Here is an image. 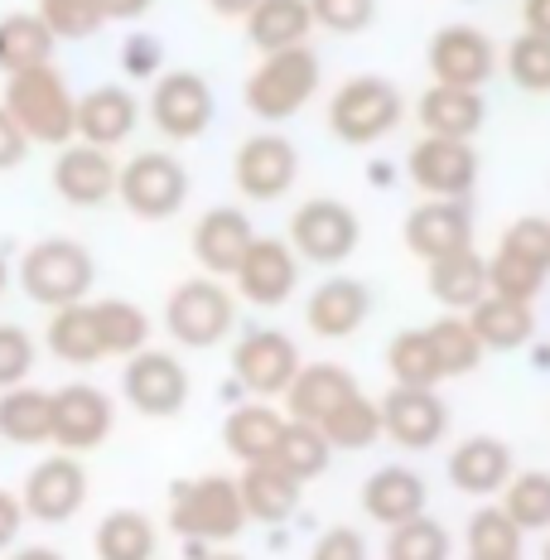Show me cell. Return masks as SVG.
<instances>
[{
    "instance_id": "obj_38",
    "label": "cell",
    "mask_w": 550,
    "mask_h": 560,
    "mask_svg": "<svg viewBox=\"0 0 550 560\" xmlns=\"http://www.w3.org/2000/svg\"><path fill=\"white\" fill-rule=\"evenodd\" d=\"M97 329L107 343V358H136L150 348V314L131 300H97Z\"/></svg>"
},
{
    "instance_id": "obj_4",
    "label": "cell",
    "mask_w": 550,
    "mask_h": 560,
    "mask_svg": "<svg viewBox=\"0 0 550 560\" xmlns=\"http://www.w3.org/2000/svg\"><path fill=\"white\" fill-rule=\"evenodd\" d=\"M92 280H97V261H92L87 247L73 237L34 242L25 252V261H20V290L44 310L83 305Z\"/></svg>"
},
{
    "instance_id": "obj_2",
    "label": "cell",
    "mask_w": 550,
    "mask_h": 560,
    "mask_svg": "<svg viewBox=\"0 0 550 560\" xmlns=\"http://www.w3.org/2000/svg\"><path fill=\"white\" fill-rule=\"evenodd\" d=\"M319 54L309 49V44H300V49H280V54H261V63L251 68V78L242 83V102H247V112L256 121H290V116H300L304 107L314 102V92H319Z\"/></svg>"
},
{
    "instance_id": "obj_7",
    "label": "cell",
    "mask_w": 550,
    "mask_h": 560,
    "mask_svg": "<svg viewBox=\"0 0 550 560\" xmlns=\"http://www.w3.org/2000/svg\"><path fill=\"white\" fill-rule=\"evenodd\" d=\"M165 329L179 348H218L222 338L237 329V300L227 295V285L213 276L184 280L179 290L165 300Z\"/></svg>"
},
{
    "instance_id": "obj_20",
    "label": "cell",
    "mask_w": 550,
    "mask_h": 560,
    "mask_svg": "<svg viewBox=\"0 0 550 560\" xmlns=\"http://www.w3.org/2000/svg\"><path fill=\"white\" fill-rule=\"evenodd\" d=\"M116 179H121V165L112 160V150L97 145H63L54 160V194L73 208H102L116 198Z\"/></svg>"
},
{
    "instance_id": "obj_17",
    "label": "cell",
    "mask_w": 550,
    "mask_h": 560,
    "mask_svg": "<svg viewBox=\"0 0 550 560\" xmlns=\"http://www.w3.org/2000/svg\"><path fill=\"white\" fill-rule=\"evenodd\" d=\"M300 266L304 261L290 252L285 237H256L247 256H242V266L232 271V280H237V295L247 300V305L280 310L300 290Z\"/></svg>"
},
{
    "instance_id": "obj_10",
    "label": "cell",
    "mask_w": 550,
    "mask_h": 560,
    "mask_svg": "<svg viewBox=\"0 0 550 560\" xmlns=\"http://www.w3.org/2000/svg\"><path fill=\"white\" fill-rule=\"evenodd\" d=\"M189 392H194L189 368H184L174 353H160V348L136 353L121 372V396L131 401V411L145 416V420L179 416L184 406H189Z\"/></svg>"
},
{
    "instance_id": "obj_11",
    "label": "cell",
    "mask_w": 550,
    "mask_h": 560,
    "mask_svg": "<svg viewBox=\"0 0 550 560\" xmlns=\"http://www.w3.org/2000/svg\"><path fill=\"white\" fill-rule=\"evenodd\" d=\"M300 368V343L280 329H251L232 348V382L251 396H285Z\"/></svg>"
},
{
    "instance_id": "obj_46",
    "label": "cell",
    "mask_w": 550,
    "mask_h": 560,
    "mask_svg": "<svg viewBox=\"0 0 550 560\" xmlns=\"http://www.w3.org/2000/svg\"><path fill=\"white\" fill-rule=\"evenodd\" d=\"M39 20L54 39H92L107 25V10L102 0H39Z\"/></svg>"
},
{
    "instance_id": "obj_32",
    "label": "cell",
    "mask_w": 550,
    "mask_h": 560,
    "mask_svg": "<svg viewBox=\"0 0 550 560\" xmlns=\"http://www.w3.org/2000/svg\"><path fill=\"white\" fill-rule=\"evenodd\" d=\"M309 30H314L309 0H261L247 15V39L261 54L300 49V44H309Z\"/></svg>"
},
{
    "instance_id": "obj_64",
    "label": "cell",
    "mask_w": 550,
    "mask_h": 560,
    "mask_svg": "<svg viewBox=\"0 0 550 560\" xmlns=\"http://www.w3.org/2000/svg\"><path fill=\"white\" fill-rule=\"evenodd\" d=\"M546 560H550V546H546Z\"/></svg>"
},
{
    "instance_id": "obj_29",
    "label": "cell",
    "mask_w": 550,
    "mask_h": 560,
    "mask_svg": "<svg viewBox=\"0 0 550 560\" xmlns=\"http://www.w3.org/2000/svg\"><path fill=\"white\" fill-rule=\"evenodd\" d=\"M237 493H242V508H247V522H261V527H280L300 512V498H304V483H295L285 469L276 464H247L237 478Z\"/></svg>"
},
{
    "instance_id": "obj_12",
    "label": "cell",
    "mask_w": 550,
    "mask_h": 560,
    "mask_svg": "<svg viewBox=\"0 0 550 560\" xmlns=\"http://www.w3.org/2000/svg\"><path fill=\"white\" fill-rule=\"evenodd\" d=\"M478 150L473 140L420 136L406 155V174L425 198H468L478 189Z\"/></svg>"
},
{
    "instance_id": "obj_16",
    "label": "cell",
    "mask_w": 550,
    "mask_h": 560,
    "mask_svg": "<svg viewBox=\"0 0 550 560\" xmlns=\"http://www.w3.org/2000/svg\"><path fill=\"white\" fill-rule=\"evenodd\" d=\"M116 425V406L102 387H87V382H73V387L54 392V440L58 454H87L97 445H107Z\"/></svg>"
},
{
    "instance_id": "obj_43",
    "label": "cell",
    "mask_w": 550,
    "mask_h": 560,
    "mask_svg": "<svg viewBox=\"0 0 550 560\" xmlns=\"http://www.w3.org/2000/svg\"><path fill=\"white\" fill-rule=\"evenodd\" d=\"M522 527L507 517L502 508H483L468 517V532H464V546L468 556H498V560H522Z\"/></svg>"
},
{
    "instance_id": "obj_18",
    "label": "cell",
    "mask_w": 550,
    "mask_h": 560,
    "mask_svg": "<svg viewBox=\"0 0 550 560\" xmlns=\"http://www.w3.org/2000/svg\"><path fill=\"white\" fill-rule=\"evenodd\" d=\"M406 247L420 261H440V256L473 247V208L468 198H430V203L411 208L406 218Z\"/></svg>"
},
{
    "instance_id": "obj_33",
    "label": "cell",
    "mask_w": 550,
    "mask_h": 560,
    "mask_svg": "<svg viewBox=\"0 0 550 560\" xmlns=\"http://www.w3.org/2000/svg\"><path fill=\"white\" fill-rule=\"evenodd\" d=\"M49 353L68 368H92L107 358V343H102V329H97V310L87 305H68V310H54L49 319V334H44Z\"/></svg>"
},
{
    "instance_id": "obj_51",
    "label": "cell",
    "mask_w": 550,
    "mask_h": 560,
    "mask_svg": "<svg viewBox=\"0 0 550 560\" xmlns=\"http://www.w3.org/2000/svg\"><path fill=\"white\" fill-rule=\"evenodd\" d=\"M160 63H165V49H160L155 34H131V39L121 44V68L131 78H160Z\"/></svg>"
},
{
    "instance_id": "obj_37",
    "label": "cell",
    "mask_w": 550,
    "mask_h": 560,
    "mask_svg": "<svg viewBox=\"0 0 550 560\" xmlns=\"http://www.w3.org/2000/svg\"><path fill=\"white\" fill-rule=\"evenodd\" d=\"M386 372H391L396 387H440L444 372H440V358L430 348L425 329H406L386 343Z\"/></svg>"
},
{
    "instance_id": "obj_35",
    "label": "cell",
    "mask_w": 550,
    "mask_h": 560,
    "mask_svg": "<svg viewBox=\"0 0 550 560\" xmlns=\"http://www.w3.org/2000/svg\"><path fill=\"white\" fill-rule=\"evenodd\" d=\"M92 546H97V560H155L160 536L145 512L121 508V512H112V517H102Z\"/></svg>"
},
{
    "instance_id": "obj_45",
    "label": "cell",
    "mask_w": 550,
    "mask_h": 560,
    "mask_svg": "<svg viewBox=\"0 0 550 560\" xmlns=\"http://www.w3.org/2000/svg\"><path fill=\"white\" fill-rule=\"evenodd\" d=\"M507 78L522 92H531V97H546L550 92V39L522 30L517 39L507 44Z\"/></svg>"
},
{
    "instance_id": "obj_41",
    "label": "cell",
    "mask_w": 550,
    "mask_h": 560,
    "mask_svg": "<svg viewBox=\"0 0 550 560\" xmlns=\"http://www.w3.org/2000/svg\"><path fill=\"white\" fill-rule=\"evenodd\" d=\"M430 338V348H435V358H440V372H444V382L449 377H468V372H478L483 368V343L473 338V329H468V319H435L425 329Z\"/></svg>"
},
{
    "instance_id": "obj_39",
    "label": "cell",
    "mask_w": 550,
    "mask_h": 560,
    "mask_svg": "<svg viewBox=\"0 0 550 560\" xmlns=\"http://www.w3.org/2000/svg\"><path fill=\"white\" fill-rule=\"evenodd\" d=\"M276 469H285L295 483H314V478H324L329 474V464H333V445L319 435L314 425H300V420H290L285 425V440H280V450H276Z\"/></svg>"
},
{
    "instance_id": "obj_57",
    "label": "cell",
    "mask_w": 550,
    "mask_h": 560,
    "mask_svg": "<svg viewBox=\"0 0 550 560\" xmlns=\"http://www.w3.org/2000/svg\"><path fill=\"white\" fill-rule=\"evenodd\" d=\"M213 5V15H222V20H247L261 0H208Z\"/></svg>"
},
{
    "instance_id": "obj_62",
    "label": "cell",
    "mask_w": 550,
    "mask_h": 560,
    "mask_svg": "<svg viewBox=\"0 0 550 560\" xmlns=\"http://www.w3.org/2000/svg\"><path fill=\"white\" fill-rule=\"evenodd\" d=\"M203 560H242V556H227V551H222V556H203Z\"/></svg>"
},
{
    "instance_id": "obj_49",
    "label": "cell",
    "mask_w": 550,
    "mask_h": 560,
    "mask_svg": "<svg viewBox=\"0 0 550 560\" xmlns=\"http://www.w3.org/2000/svg\"><path fill=\"white\" fill-rule=\"evenodd\" d=\"M34 363H39V348L20 324H0V392L25 387Z\"/></svg>"
},
{
    "instance_id": "obj_30",
    "label": "cell",
    "mask_w": 550,
    "mask_h": 560,
    "mask_svg": "<svg viewBox=\"0 0 550 560\" xmlns=\"http://www.w3.org/2000/svg\"><path fill=\"white\" fill-rule=\"evenodd\" d=\"M464 319L478 343H483V353H517V348H526L536 338V314H531V305H522V300L483 295Z\"/></svg>"
},
{
    "instance_id": "obj_63",
    "label": "cell",
    "mask_w": 550,
    "mask_h": 560,
    "mask_svg": "<svg viewBox=\"0 0 550 560\" xmlns=\"http://www.w3.org/2000/svg\"><path fill=\"white\" fill-rule=\"evenodd\" d=\"M468 560H498V556H468Z\"/></svg>"
},
{
    "instance_id": "obj_53",
    "label": "cell",
    "mask_w": 550,
    "mask_h": 560,
    "mask_svg": "<svg viewBox=\"0 0 550 560\" xmlns=\"http://www.w3.org/2000/svg\"><path fill=\"white\" fill-rule=\"evenodd\" d=\"M25 155H30V136L15 126V116L0 107V170L25 165Z\"/></svg>"
},
{
    "instance_id": "obj_22",
    "label": "cell",
    "mask_w": 550,
    "mask_h": 560,
    "mask_svg": "<svg viewBox=\"0 0 550 560\" xmlns=\"http://www.w3.org/2000/svg\"><path fill=\"white\" fill-rule=\"evenodd\" d=\"M194 261L203 266V276L232 280V271L242 266V256L256 242V228L242 208H208L194 223Z\"/></svg>"
},
{
    "instance_id": "obj_47",
    "label": "cell",
    "mask_w": 550,
    "mask_h": 560,
    "mask_svg": "<svg viewBox=\"0 0 550 560\" xmlns=\"http://www.w3.org/2000/svg\"><path fill=\"white\" fill-rule=\"evenodd\" d=\"M541 290H546V271H536V266H526V261H517V256H507V252L488 256V295L536 305Z\"/></svg>"
},
{
    "instance_id": "obj_9",
    "label": "cell",
    "mask_w": 550,
    "mask_h": 560,
    "mask_svg": "<svg viewBox=\"0 0 550 560\" xmlns=\"http://www.w3.org/2000/svg\"><path fill=\"white\" fill-rule=\"evenodd\" d=\"M300 179V150L295 140L276 136V131H261V136H247L232 155V184L247 203H276L295 189Z\"/></svg>"
},
{
    "instance_id": "obj_14",
    "label": "cell",
    "mask_w": 550,
    "mask_h": 560,
    "mask_svg": "<svg viewBox=\"0 0 550 560\" xmlns=\"http://www.w3.org/2000/svg\"><path fill=\"white\" fill-rule=\"evenodd\" d=\"M382 440L425 454L449 435V406H444L440 387H391L382 396Z\"/></svg>"
},
{
    "instance_id": "obj_36",
    "label": "cell",
    "mask_w": 550,
    "mask_h": 560,
    "mask_svg": "<svg viewBox=\"0 0 550 560\" xmlns=\"http://www.w3.org/2000/svg\"><path fill=\"white\" fill-rule=\"evenodd\" d=\"M54 34L39 15H10L0 20V68L5 73H25V68H39L54 58Z\"/></svg>"
},
{
    "instance_id": "obj_58",
    "label": "cell",
    "mask_w": 550,
    "mask_h": 560,
    "mask_svg": "<svg viewBox=\"0 0 550 560\" xmlns=\"http://www.w3.org/2000/svg\"><path fill=\"white\" fill-rule=\"evenodd\" d=\"M10 560H63V556H58L54 546H30V551H15Z\"/></svg>"
},
{
    "instance_id": "obj_21",
    "label": "cell",
    "mask_w": 550,
    "mask_h": 560,
    "mask_svg": "<svg viewBox=\"0 0 550 560\" xmlns=\"http://www.w3.org/2000/svg\"><path fill=\"white\" fill-rule=\"evenodd\" d=\"M353 396H362L358 377L338 363H304L295 372L285 392V420H300V425H314L319 430L333 411H343Z\"/></svg>"
},
{
    "instance_id": "obj_13",
    "label": "cell",
    "mask_w": 550,
    "mask_h": 560,
    "mask_svg": "<svg viewBox=\"0 0 550 560\" xmlns=\"http://www.w3.org/2000/svg\"><path fill=\"white\" fill-rule=\"evenodd\" d=\"M213 88H208V78L189 73V68H179V73H160L155 88H150V126H155L165 140H198L213 126Z\"/></svg>"
},
{
    "instance_id": "obj_40",
    "label": "cell",
    "mask_w": 550,
    "mask_h": 560,
    "mask_svg": "<svg viewBox=\"0 0 550 560\" xmlns=\"http://www.w3.org/2000/svg\"><path fill=\"white\" fill-rule=\"evenodd\" d=\"M319 435L329 440L333 450L343 454H358V450H372L382 440V406L367 401V396H353L343 411H333L329 420L319 425Z\"/></svg>"
},
{
    "instance_id": "obj_27",
    "label": "cell",
    "mask_w": 550,
    "mask_h": 560,
    "mask_svg": "<svg viewBox=\"0 0 550 560\" xmlns=\"http://www.w3.org/2000/svg\"><path fill=\"white\" fill-rule=\"evenodd\" d=\"M140 126V102L126 88H92L87 97H78V140L97 150H116L121 140H131Z\"/></svg>"
},
{
    "instance_id": "obj_3",
    "label": "cell",
    "mask_w": 550,
    "mask_h": 560,
    "mask_svg": "<svg viewBox=\"0 0 550 560\" xmlns=\"http://www.w3.org/2000/svg\"><path fill=\"white\" fill-rule=\"evenodd\" d=\"M169 527H174V536L198 541V546L237 541L242 527H247V508H242L237 478L203 474V478H189V483H174Z\"/></svg>"
},
{
    "instance_id": "obj_42",
    "label": "cell",
    "mask_w": 550,
    "mask_h": 560,
    "mask_svg": "<svg viewBox=\"0 0 550 560\" xmlns=\"http://www.w3.org/2000/svg\"><path fill=\"white\" fill-rule=\"evenodd\" d=\"M502 512L517 522L522 532H550V474L531 469V474H512V483L502 488Z\"/></svg>"
},
{
    "instance_id": "obj_59",
    "label": "cell",
    "mask_w": 550,
    "mask_h": 560,
    "mask_svg": "<svg viewBox=\"0 0 550 560\" xmlns=\"http://www.w3.org/2000/svg\"><path fill=\"white\" fill-rule=\"evenodd\" d=\"M391 179H396L391 165H386V160H377V165H372V184H382V189H386V184H391Z\"/></svg>"
},
{
    "instance_id": "obj_31",
    "label": "cell",
    "mask_w": 550,
    "mask_h": 560,
    "mask_svg": "<svg viewBox=\"0 0 550 560\" xmlns=\"http://www.w3.org/2000/svg\"><path fill=\"white\" fill-rule=\"evenodd\" d=\"M425 290L449 314H468L488 295V256H478L473 247L440 256V261H430V271H425Z\"/></svg>"
},
{
    "instance_id": "obj_25",
    "label": "cell",
    "mask_w": 550,
    "mask_h": 560,
    "mask_svg": "<svg viewBox=\"0 0 550 560\" xmlns=\"http://www.w3.org/2000/svg\"><path fill=\"white\" fill-rule=\"evenodd\" d=\"M425 503H430L425 478L411 469H396V464H386V469H377L362 483V512L386 532L401 527V522L425 517Z\"/></svg>"
},
{
    "instance_id": "obj_26",
    "label": "cell",
    "mask_w": 550,
    "mask_h": 560,
    "mask_svg": "<svg viewBox=\"0 0 550 560\" xmlns=\"http://www.w3.org/2000/svg\"><path fill=\"white\" fill-rule=\"evenodd\" d=\"M416 121L425 136H444V140H473L488 121V102L473 88H425V97L416 102Z\"/></svg>"
},
{
    "instance_id": "obj_50",
    "label": "cell",
    "mask_w": 550,
    "mask_h": 560,
    "mask_svg": "<svg viewBox=\"0 0 550 560\" xmlns=\"http://www.w3.org/2000/svg\"><path fill=\"white\" fill-rule=\"evenodd\" d=\"M309 10L329 34H362L377 20V0H309Z\"/></svg>"
},
{
    "instance_id": "obj_44",
    "label": "cell",
    "mask_w": 550,
    "mask_h": 560,
    "mask_svg": "<svg viewBox=\"0 0 550 560\" xmlns=\"http://www.w3.org/2000/svg\"><path fill=\"white\" fill-rule=\"evenodd\" d=\"M449 551H454L449 532H444L440 522H430V517H416V522L391 527L386 532V546H382L386 560H449Z\"/></svg>"
},
{
    "instance_id": "obj_1",
    "label": "cell",
    "mask_w": 550,
    "mask_h": 560,
    "mask_svg": "<svg viewBox=\"0 0 550 560\" xmlns=\"http://www.w3.org/2000/svg\"><path fill=\"white\" fill-rule=\"evenodd\" d=\"M15 126L30 136V145H73L78 136V97L68 92L63 73L54 63L25 68V73H10L5 102H0Z\"/></svg>"
},
{
    "instance_id": "obj_19",
    "label": "cell",
    "mask_w": 550,
    "mask_h": 560,
    "mask_svg": "<svg viewBox=\"0 0 550 560\" xmlns=\"http://www.w3.org/2000/svg\"><path fill=\"white\" fill-rule=\"evenodd\" d=\"M20 503H25V517L49 522V527L54 522H68L73 512H83L87 474H83V464H78V454H54V459H44L39 469L25 478Z\"/></svg>"
},
{
    "instance_id": "obj_52",
    "label": "cell",
    "mask_w": 550,
    "mask_h": 560,
    "mask_svg": "<svg viewBox=\"0 0 550 560\" xmlns=\"http://www.w3.org/2000/svg\"><path fill=\"white\" fill-rule=\"evenodd\" d=\"M309 560H367V541H362V532H353V527H329L314 541Z\"/></svg>"
},
{
    "instance_id": "obj_23",
    "label": "cell",
    "mask_w": 550,
    "mask_h": 560,
    "mask_svg": "<svg viewBox=\"0 0 550 560\" xmlns=\"http://www.w3.org/2000/svg\"><path fill=\"white\" fill-rule=\"evenodd\" d=\"M367 314H372V290L362 285L358 276H333L309 295L304 324H309L314 338L343 343V338H353L362 324H367Z\"/></svg>"
},
{
    "instance_id": "obj_24",
    "label": "cell",
    "mask_w": 550,
    "mask_h": 560,
    "mask_svg": "<svg viewBox=\"0 0 550 560\" xmlns=\"http://www.w3.org/2000/svg\"><path fill=\"white\" fill-rule=\"evenodd\" d=\"M444 474H449V483L468 498H498L502 488L512 483V474H517V459H512V450L502 445V440L473 435V440H464V445H454Z\"/></svg>"
},
{
    "instance_id": "obj_28",
    "label": "cell",
    "mask_w": 550,
    "mask_h": 560,
    "mask_svg": "<svg viewBox=\"0 0 550 560\" xmlns=\"http://www.w3.org/2000/svg\"><path fill=\"white\" fill-rule=\"evenodd\" d=\"M285 425L290 420L266 401L232 406L227 425H222V445H227V454L242 464V469H247V464H271L280 440H285Z\"/></svg>"
},
{
    "instance_id": "obj_15",
    "label": "cell",
    "mask_w": 550,
    "mask_h": 560,
    "mask_svg": "<svg viewBox=\"0 0 550 560\" xmlns=\"http://www.w3.org/2000/svg\"><path fill=\"white\" fill-rule=\"evenodd\" d=\"M430 78L444 88H473L483 92V83L498 73V44L493 34H483L478 25H444L425 49Z\"/></svg>"
},
{
    "instance_id": "obj_54",
    "label": "cell",
    "mask_w": 550,
    "mask_h": 560,
    "mask_svg": "<svg viewBox=\"0 0 550 560\" xmlns=\"http://www.w3.org/2000/svg\"><path fill=\"white\" fill-rule=\"evenodd\" d=\"M20 527H25V503H20L15 493H5V488H0V551L20 541Z\"/></svg>"
},
{
    "instance_id": "obj_61",
    "label": "cell",
    "mask_w": 550,
    "mask_h": 560,
    "mask_svg": "<svg viewBox=\"0 0 550 560\" xmlns=\"http://www.w3.org/2000/svg\"><path fill=\"white\" fill-rule=\"evenodd\" d=\"M536 368L550 372V348H536Z\"/></svg>"
},
{
    "instance_id": "obj_6",
    "label": "cell",
    "mask_w": 550,
    "mask_h": 560,
    "mask_svg": "<svg viewBox=\"0 0 550 560\" xmlns=\"http://www.w3.org/2000/svg\"><path fill=\"white\" fill-rule=\"evenodd\" d=\"M116 198L140 223H165L184 203H189V170L169 155V150H140L121 165Z\"/></svg>"
},
{
    "instance_id": "obj_55",
    "label": "cell",
    "mask_w": 550,
    "mask_h": 560,
    "mask_svg": "<svg viewBox=\"0 0 550 560\" xmlns=\"http://www.w3.org/2000/svg\"><path fill=\"white\" fill-rule=\"evenodd\" d=\"M522 25H526V34L550 39V0H522Z\"/></svg>"
},
{
    "instance_id": "obj_8",
    "label": "cell",
    "mask_w": 550,
    "mask_h": 560,
    "mask_svg": "<svg viewBox=\"0 0 550 560\" xmlns=\"http://www.w3.org/2000/svg\"><path fill=\"white\" fill-rule=\"evenodd\" d=\"M285 242H290V252L309 266H343L362 242V223L353 208L338 203V198H309V203H300L295 218H290Z\"/></svg>"
},
{
    "instance_id": "obj_56",
    "label": "cell",
    "mask_w": 550,
    "mask_h": 560,
    "mask_svg": "<svg viewBox=\"0 0 550 560\" xmlns=\"http://www.w3.org/2000/svg\"><path fill=\"white\" fill-rule=\"evenodd\" d=\"M150 5H155V0H102V10H107V20H140Z\"/></svg>"
},
{
    "instance_id": "obj_60",
    "label": "cell",
    "mask_w": 550,
    "mask_h": 560,
    "mask_svg": "<svg viewBox=\"0 0 550 560\" xmlns=\"http://www.w3.org/2000/svg\"><path fill=\"white\" fill-rule=\"evenodd\" d=\"M10 290V266H5V256H0V295Z\"/></svg>"
},
{
    "instance_id": "obj_5",
    "label": "cell",
    "mask_w": 550,
    "mask_h": 560,
    "mask_svg": "<svg viewBox=\"0 0 550 560\" xmlns=\"http://www.w3.org/2000/svg\"><path fill=\"white\" fill-rule=\"evenodd\" d=\"M401 121H406V97L391 78H377V73L348 78L329 97V131L343 145H377Z\"/></svg>"
},
{
    "instance_id": "obj_48",
    "label": "cell",
    "mask_w": 550,
    "mask_h": 560,
    "mask_svg": "<svg viewBox=\"0 0 550 560\" xmlns=\"http://www.w3.org/2000/svg\"><path fill=\"white\" fill-rule=\"evenodd\" d=\"M498 252L517 256V261L536 266V271L550 276V218H517L507 232H502Z\"/></svg>"
},
{
    "instance_id": "obj_34",
    "label": "cell",
    "mask_w": 550,
    "mask_h": 560,
    "mask_svg": "<svg viewBox=\"0 0 550 560\" xmlns=\"http://www.w3.org/2000/svg\"><path fill=\"white\" fill-rule=\"evenodd\" d=\"M0 440H10V445H49L54 392H39V387L0 392Z\"/></svg>"
}]
</instances>
